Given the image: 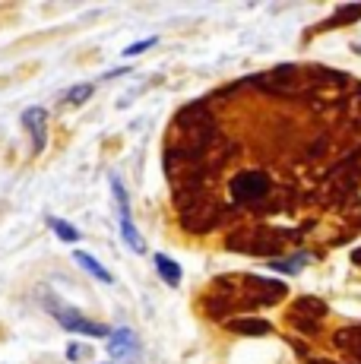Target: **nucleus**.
<instances>
[{
	"label": "nucleus",
	"instance_id": "obj_7",
	"mask_svg": "<svg viewBox=\"0 0 361 364\" xmlns=\"http://www.w3.org/2000/svg\"><path fill=\"white\" fill-rule=\"evenodd\" d=\"M73 260H76V266H80V269H86L92 279H99L102 285H114V276H111V272H108L99 260H95L92 254H86V250H73Z\"/></svg>",
	"mask_w": 361,
	"mask_h": 364
},
{
	"label": "nucleus",
	"instance_id": "obj_8",
	"mask_svg": "<svg viewBox=\"0 0 361 364\" xmlns=\"http://www.w3.org/2000/svg\"><path fill=\"white\" fill-rule=\"evenodd\" d=\"M228 330L238 333V336H266L273 326H269V320H254V317H241V320H232L228 323Z\"/></svg>",
	"mask_w": 361,
	"mask_h": 364
},
{
	"label": "nucleus",
	"instance_id": "obj_10",
	"mask_svg": "<svg viewBox=\"0 0 361 364\" xmlns=\"http://www.w3.org/2000/svg\"><path fill=\"white\" fill-rule=\"evenodd\" d=\"M92 92H95L92 82H80V86H70V89H67L64 102L70 105V108H80V105H86L89 99H92Z\"/></svg>",
	"mask_w": 361,
	"mask_h": 364
},
{
	"label": "nucleus",
	"instance_id": "obj_14",
	"mask_svg": "<svg viewBox=\"0 0 361 364\" xmlns=\"http://www.w3.org/2000/svg\"><path fill=\"white\" fill-rule=\"evenodd\" d=\"M67 358H70V361H89V358H92V346L70 342V346H67Z\"/></svg>",
	"mask_w": 361,
	"mask_h": 364
},
{
	"label": "nucleus",
	"instance_id": "obj_11",
	"mask_svg": "<svg viewBox=\"0 0 361 364\" xmlns=\"http://www.w3.org/2000/svg\"><path fill=\"white\" fill-rule=\"evenodd\" d=\"M308 263V254H298V257H291V260H269V269H276V272H289V276H295L301 266Z\"/></svg>",
	"mask_w": 361,
	"mask_h": 364
},
{
	"label": "nucleus",
	"instance_id": "obj_5",
	"mask_svg": "<svg viewBox=\"0 0 361 364\" xmlns=\"http://www.w3.org/2000/svg\"><path fill=\"white\" fill-rule=\"evenodd\" d=\"M117 222H121V237H124V244H127L134 254H146V241H143L140 228L134 225V215H130V209H117Z\"/></svg>",
	"mask_w": 361,
	"mask_h": 364
},
{
	"label": "nucleus",
	"instance_id": "obj_9",
	"mask_svg": "<svg viewBox=\"0 0 361 364\" xmlns=\"http://www.w3.org/2000/svg\"><path fill=\"white\" fill-rule=\"evenodd\" d=\"M48 228H51V232L54 235H58L60 237V241H64V244H76V241H80V228H76V225H70V222H67V219H60V215H48Z\"/></svg>",
	"mask_w": 361,
	"mask_h": 364
},
{
	"label": "nucleus",
	"instance_id": "obj_4",
	"mask_svg": "<svg viewBox=\"0 0 361 364\" xmlns=\"http://www.w3.org/2000/svg\"><path fill=\"white\" fill-rule=\"evenodd\" d=\"M19 121H23V127L29 130V136H32V159H38L48 146V108L32 105V108L23 111Z\"/></svg>",
	"mask_w": 361,
	"mask_h": 364
},
{
	"label": "nucleus",
	"instance_id": "obj_2",
	"mask_svg": "<svg viewBox=\"0 0 361 364\" xmlns=\"http://www.w3.org/2000/svg\"><path fill=\"white\" fill-rule=\"evenodd\" d=\"M108 346V355L114 361H124V364H136L143 355V342L140 336H136L130 326H117V330H111V336L105 339Z\"/></svg>",
	"mask_w": 361,
	"mask_h": 364
},
{
	"label": "nucleus",
	"instance_id": "obj_16",
	"mask_svg": "<svg viewBox=\"0 0 361 364\" xmlns=\"http://www.w3.org/2000/svg\"><path fill=\"white\" fill-rule=\"evenodd\" d=\"M124 73H130V67H114V70H108L102 80H117V76H124Z\"/></svg>",
	"mask_w": 361,
	"mask_h": 364
},
{
	"label": "nucleus",
	"instance_id": "obj_13",
	"mask_svg": "<svg viewBox=\"0 0 361 364\" xmlns=\"http://www.w3.org/2000/svg\"><path fill=\"white\" fill-rule=\"evenodd\" d=\"M152 45H158V35H149V38H140V41H134L130 48H124V58H136V54L149 51Z\"/></svg>",
	"mask_w": 361,
	"mask_h": 364
},
{
	"label": "nucleus",
	"instance_id": "obj_15",
	"mask_svg": "<svg viewBox=\"0 0 361 364\" xmlns=\"http://www.w3.org/2000/svg\"><path fill=\"white\" fill-rule=\"evenodd\" d=\"M361 16V4H349V10L336 13V23H352V19Z\"/></svg>",
	"mask_w": 361,
	"mask_h": 364
},
{
	"label": "nucleus",
	"instance_id": "obj_6",
	"mask_svg": "<svg viewBox=\"0 0 361 364\" xmlns=\"http://www.w3.org/2000/svg\"><path fill=\"white\" fill-rule=\"evenodd\" d=\"M152 266H156V272H158V279H162L165 285H180V279H184V272H180V266L178 260H171L168 254H152Z\"/></svg>",
	"mask_w": 361,
	"mask_h": 364
},
{
	"label": "nucleus",
	"instance_id": "obj_17",
	"mask_svg": "<svg viewBox=\"0 0 361 364\" xmlns=\"http://www.w3.org/2000/svg\"><path fill=\"white\" fill-rule=\"evenodd\" d=\"M355 51H358V54H361V45H355Z\"/></svg>",
	"mask_w": 361,
	"mask_h": 364
},
{
	"label": "nucleus",
	"instance_id": "obj_1",
	"mask_svg": "<svg viewBox=\"0 0 361 364\" xmlns=\"http://www.w3.org/2000/svg\"><path fill=\"white\" fill-rule=\"evenodd\" d=\"M48 314L60 323V330L73 333V336H92V339H108L111 336V326L102 323V320H92L80 311V307H70V304H60L58 298L48 295Z\"/></svg>",
	"mask_w": 361,
	"mask_h": 364
},
{
	"label": "nucleus",
	"instance_id": "obj_3",
	"mask_svg": "<svg viewBox=\"0 0 361 364\" xmlns=\"http://www.w3.org/2000/svg\"><path fill=\"white\" fill-rule=\"evenodd\" d=\"M269 193V178L263 171H241L232 181V197L238 203H257Z\"/></svg>",
	"mask_w": 361,
	"mask_h": 364
},
{
	"label": "nucleus",
	"instance_id": "obj_12",
	"mask_svg": "<svg viewBox=\"0 0 361 364\" xmlns=\"http://www.w3.org/2000/svg\"><path fill=\"white\" fill-rule=\"evenodd\" d=\"M111 193H114V203H117V209H130V197H127V187H124V181H121V174L117 171H111Z\"/></svg>",
	"mask_w": 361,
	"mask_h": 364
}]
</instances>
